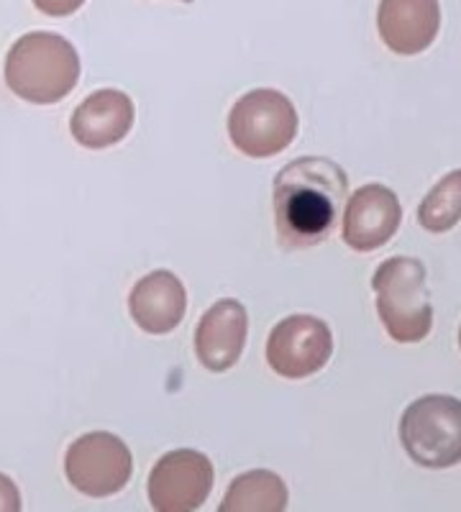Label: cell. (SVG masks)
<instances>
[{
	"mask_svg": "<svg viewBox=\"0 0 461 512\" xmlns=\"http://www.w3.org/2000/svg\"><path fill=\"white\" fill-rule=\"evenodd\" d=\"M349 192L346 172L331 159L303 157L287 164L275 180V221L280 241L308 249L336 226Z\"/></svg>",
	"mask_w": 461,
	"mask_h": 512,
	"instance_id": "6da1fadb",
	"label": "cell"
},
{
	"mask_svg": "<svg viewBox=\"0 0 461 512\" xmlns=\"http://www.w3.org/2000/svg\"><path fill=\"white\" fill-rule=\"evenodd\" d=\"M6 82L18 98L29 103H59L80 82V54L65 36L31 31L8 52Z\"/></svg>",
	"mask_w": 461,
	"mask_h": 512,
	"instance_id": "7a4b0ae2",
	"label": "cell"
},
{
	"mask_svg": "<svg viewBox=\"0 0 461 512\" xmlns=\"http://www.w3.org/2000/svg\"><path fill=\"white\" fill-rule=\"evenodd\" d=\"M426 267L413 256H395L377 267L372 290L377 313L397 344H418L431 333L433 308L428 300Z\"/></svg>",
	"mask_w": 461,
	"mask_h": 512,
	"instance_id": "3957f363",
	"label": "cell"
},
{
	"mask_svg": "<svg viewBox=\"0 0 461 512\" xmlns=\"http://www.w3.org/2000/svg\"><path fill=\"white\" fill-rule=\"evenodd\" d=\"M298 134V111L290 98L272 88L241 95L228 113V136L251 159L285 152Z\"/></svg>",
	"mask_w": 461,
	"mask_h": 512,
	"instance_id": "277c9868",
	"label": "cell"
},
{
	"mask_svg": "<svg viewBox=\"0 0 461 512\" xmlns=\"http://www.w3.org/2000/svg\"><path fill=\"white\" fill-rule=\"evenodd\" d=\"M405 454L426 469H449L461 461V400L426 395L400 418Z\"/></svg>",
	"mask_w": 461,
	"mask_h": 512,
	"instance_id": "5b68a950",
	"label": "cell"
},
{
	"mask_svg": "<svg viewBox=\"0 0 461 512\" xmlns=\"http://www.w3.org/2000/svg\"><path fill=\"white\" fill-rule=\"evenodd\" d=\"M67 479L88 497H111L129 484L134 472L129 446L106 431L88 433L70 443L65 456Z\"/></svg>",
	"mask_w": 461,
	"mask_h": 512,
	"instance_id": "8992f818",
	"label": "cell"
},
{
	"mask_svg": "<svg viewBox=\"0 0 461 512\" xmlns=\"http://www.w3.org/2000/svg\"><path fill=\"white\" fill-rule=\"evenodd\" d=\"M331 354V328L313 315H290V318L280 320L269 333V367L285 379H305L321 372Z\"/></svg>",
	"mask_w": 461,
	"mask_h": 512,
	"instance_id": "52a82bcc",
	"label": "cell"
},
{
	"mask_svg": "<svg viewBox=\"0 0 461 512\" xmlns=\"http://www.w3.org/2000/svg\"><path fill=\"white\" fill-rule=\"evenodd\" d=\"M213 489L211 459L195 448L164 454L149 474V502L157 512H193Z\"/></svg>",
	"mask_w": 461,
	"mask_h": 512,
	"instance_id": "ba28073f",
	"label": "cell"
},
{
	"mask_svg": "<svg viewBox=\"0 0 461 512\" xmlns=\"http://www.w3.org/2000/svg\"><path fill=\"white\" fill-rule=\"evenodd\" d=\"M400 221H403V208L395 192L372 182L359 187L346 203L341 236L354 251H374L395 236Z\"/></svg>",
	"mask_w": 461,
	"mask_h": 512,
	"instance_id": "9c48e42d",
	"label": "cell"
},
{
	"mask_svg": "<svg viewBox=\"0 0 461 512\" xmlns=\"http://www.w3.org/2000/svg\"><path fill=\"white\" fill-rule=\"evenodd\" d=\"M249 318L239 300H221L200 318L195 331V354L211 372H226L241 359L246 346Z\"/></svg>",
	"mask_w": 461,
	"mask_h": 512,
	"instance_id": "30bf717a",
	"label": "cell"
},
{
	"mask_svg": "<svg viewBox=\"0 0 461 512\" xmlns=\"http://www.w3.org/2000/svg\"><path fill=\"white\" fill-rule=\"evenodd\" d=\"M377 26L387 47L395 54L426 52L441 29L438 0H382Z\"/></svg>",
	"mask_w": 461,
	"mask_h": 512,
	"instance_id": "8fae6325",
	"label": "cell"
},
{
	"mask_svg": "<svg viewBox=\"0 0 461 512\" xmlns=\"http://www.w3.org/2000/svg\"><path fill=\"white\" fill-rule=\"evenodd\" d=\"M134 100L121 90H98L72 113L70 131L85 149H106L126 139L134 126Z\"/></svg>",
	"mask_w": 461,
	"mask_h": 512,
	"instance_id": "7c38bea8",
	"label": "cell"
},
{
	"mask_svg": "<svg viewBox=\"0 0 461 512\" xmlns=\"http://www.w3.org/2000/svg\"><path fill=\"white\" fill-rule=\"evenodd\" d=\"M131 318L141 331L152 336H164L175 331L185 318L187 295L180 277L167 269H157L141 277L129 297Z\"/></svg>",
	"mask_w": 461,
	"mask_h": 512,
	"instance_id": "4fadbf2b",
	"label": "cell"
},
{
	"mask_svg": "<svg viewBox=\"0 0 461 512\" xmlns=\"http://www.w3.org/2000/svg\"><path fill=\"white\" fill-rule=\"evenodd\" d=\"M221 512H285L287 510V487L275 472L267 469H251L231 482L226 489L223 502L218 505Z\"/></svg>",
	"mask_w": 461,
	"mask_h": 512,
	"instance_id": "5bb4252c",
	"label": "cell"
},
{
	"mask_svg": "<svg viewBox=\"0 0 461 512\" xmlns=\"http://www.w3.org/2000/svg\"><path fill=\"white\" fill-rule=\"evenodd\" d=\"M461 221V169L438 182L418 208V223L431 233H444Z\"/></svg>",
	"mask_w": 461,
	"mask_h": 512,
	"instance_id": "9a60e30c",
	"label": "cell"
},
{
	"mask_svg": "<svg viewBox=\"0 0 461 512\" xmlns=\"http://www.w3.org/2000/svg\"><path fill=\"white\" fill-rule=\"evenodd\" d=\"M36 11H41L44 16L52 18H65L72 16L75 11H80L85 6V0H34Z\"/></svg>",
	"mask_w": 461,
	"mask_h": 512,
	"instance_id": "2e32d148",
	"label": "cell"
},
{
	"mask_svg": "<svg viewBox=\"0 0 461 512\" xmlns=\"http://www.w3.org/2000/svg\"><path fill=\"white\" fill-rule=\"evenodd\" d=\"M21 510V495H18L16 484L0 474V512H18Z\"/></svg>",
	"mask_w": 461,
	"mask_h": 512,
	"instance_id": "e0dca14e",
	"label": "cell"
},
{
	"mask_svg": "<svg viewBox=\"0 0 461 512\" xmlns=\"http://www.w3.org/2000/svg\"><path fill=\"white\" fill-rule=\"evenodd\" d=\"M182 3H193V0H182Z\"/></svg>",
	"mask_w": 461,
	"mask_h": 512,
	"instance_id": "ac0fdd59",
	"label": "cell"
},
{
	"mask_svg": "<svg viewBox=\"0 0 461 512\" xmlns=\"http://www.w3.org/2000/svg\"><path fill=\"white\" fill-rule=\"evenodd\" d=\"M459 346H461V331H459Z\"/></svg>",
	"mask_w": 461,
	"mask_h": 512,
	"instance_id": "d6986e66",
	"label": "cell"
}]
</instances>
